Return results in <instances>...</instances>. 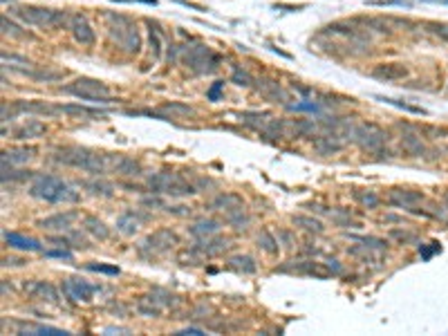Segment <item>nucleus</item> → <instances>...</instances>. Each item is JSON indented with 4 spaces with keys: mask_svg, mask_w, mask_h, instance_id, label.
Returning <instances> with one entry per match:
<instances>
[{
    "mask_svg": "<svg viewBox=\"0 0 448 336\" xmlns=\"http://www.w3.org/2000/svg\"><path fill=\"white\" fill-rule=\"evenodd\" d=\"M32 195L48 202H76V193L67 186L63 179L52 177V175H40L36 177L32 186Z\"/></svg>",
    "mask_w": 448,
    "mask_h": 336,
    "instance_id": "nucleus-1",
    "label": "nucleus"
},
{
    "mask_svg": "<svg viewBox=\"0 0 448 336\" xmlns=\"http://www.w3.org/2000/svg\"><path fill=\"white\" fill-rule=\"evenodd\" d=\"M65 92L79 97L83 101H92V103H108V87L101 81H92V79H79L72 85L63 87Z\"/></svg>",
    "mask_w": 448,
    "mask_h": 336,
    "instance_id": "nucleus-2",
    "label": "nucleus"
},
{
    "mask_svg": "<svg viewBox=\"0 0 448 336\" xmlns=\"http://www.w3.org/2000/svg\"><path fill=\"white\" fill-rule=\"evenodd\" d=\"M70 29H72V36H74L76 43L81 45H95L97 36H95V29L87 25L85 16H81V14H74V16H70Z\"/></svg>",
    "mask_w": 448,
    "mask_h": 336,
    "instance_id": "nucleus-3",
    "label": "nucleus"
},
{
    "mask_svg": "<svg viewBox=\"0 0 448 336\" xmlns=\"http://www.w3.org/2000/svg\"><path fill=\"white\" fill-rule=\"evenodd\" d=\"M63 289L72 301H90L95 294V287L87 285L85 280H76V278H67L63 282Z\"/></svg>",
    "mask_w": 448,
    "mask_h": 336,
    "instance_id": "nucleus-4",
    "label": "nucleus"
},
{
    "mask_svg": "<svg viewBox=\"0 0 448 336\" xmlns=\"http://www.w3.org/2000/svg\"><path fill=\"white\" fill-rule=\"evenodd\" d=\"M372 74L381 81H397V79H404V76L408 74V70L399 63H383V65L374 67Z\"/></svg>",
    "mask_w": 448,
    "mask_h": 336,
    "instance_id": "nucleus-5",
    "label": "nucleus"
},
{
    "mask_svg": "<svg viewBox=\"0 0 448 336\" xmlns=\"http://www.w3.org/2000/svg\"><path fill=\"white\" fill-rule=\"evenodd\" d=\"M5 240L9 242L12 247H16V249H23V251H40V245L36 240H32V237L23 235V233H5Z\"/></svg>",
    "mask_w": 448,
    "mask_h": 336,
    "instance_id": "nucleus-6",
    "label": "nucleus"
},
{
    "mask_svg": "<svg viewBox=\"0 0 448 336\" xmlns=\"http://www.w3.org/2000/svg\"><path fill=\"white\" fill-rule=\"evenodd\" d=\"M40 132H45V126L36 119H27L23 126L16 128V137L18 139H32V137H38Z\"/></svg>",
    "mask_w": 448,
    "mask_h": 336,
    "instance_id": "nucleus-7",
    "label": "nucleus"
},
{
    "mask_svg": "<svg viewBox=\"0 0 448 336\" xmlns=\"http://www.w3.org/2000/svg\"><path fill=\"white\" fill-rule=\"evenodd\" d=\"M70 220H74V213L54 215V218H50V220H43L40 224H43V226H54L56 224V229H65V226H70Z\"/></svg>",
    "mask_w": 448,
    "mask_h": 336,
    "instance_id": "nucleus-8",
    "label": "nucleus"
},
{
    "mask_svg": "<svg viewBox=\"0 0 448 336\" xmlns=\"http://www.w3.org/2000/svg\"><path fill=\"white\" fill-rule=\"evenodd\" d=\"M90 271H99V273H110V276H119V267H108V265H87Z\"/></svg>",
    "mask_w": 448,
    "mask_h": 336,
    "instance_id": "nucleus-9",
    "label": "nucleus"
},
{
    "mask_svg": "<svg viewBox=\"0 0 448 336\" xmlns=\"http://www.w3.org/2000/svg\"><path fill=\"white\" fill-rule=\"evenodd\" d=\"M213 231H217V224L215 222H202V224H197L195 229H193V233H213Z\"/></svg>",
    "mask_w": 448,
    "mask_h": 336,
    "instance_id": "nucleus-10",
    "label": "nucleus"
},
{
    "mask_svg": "<svg viewBox=\"0 0 448 336\" xmlns=\"http://www.w3.org/2000/svg\"><path fill=\"white\" fill-rule=\"evenodd\" d=\"M231 79L236 81L238 85H251V76H249L244 70H242V72H240V70H236V72H233V76H231Z\"/></svg>",
    "mask_w": 448,
    "mask_h": 336,
    "instance_id": "nucleus-11",
    "label": "nucleus"
},
{
    "mask_svg": "<svg viewBox=\"0 0 448 336\" xmlns=\"http://www.w3.org/2000/svg\"><path fill=\"white\" fill-rule=\"evenodd\" d=\"M87 224H90V229L95 231L97 235H101V237H108V231H106V226H103V222H99V220H92V218H87Z\"/></svg>",
    "mask_w": 448,
    "mask_h": 336,
    "instance_id": "nucleus-12",
    "label": "nucleus"
},
{
    "mask_svg": "<svg viewBox=\"0 0 448 336\" xmlns=\"http://www.w3.org/2000/svg\"><path fill=\"white\" fill-rule=\"evenodd\" d=\"M150 45H153V52H155V56L159 59V54H161V43H159V34L157 32H153L150 29Z\"/></svg>",
    "mask_w": 448,
    "mask_h": 336,
    "instance_id": "nucleus-13",
    "label": "nucleus"
},
{
    "mask_svg": "<svg viewBox=\"0 0 448 336\" xmlns=\"http://www.w3.org/2000/svg\"><path fill=\"white\" fill-rule=\"evenodd\" d=\"M222 85H224L222 81H215V83H213V87H211V90H208V99H211V101H215L217 97H220V90H222Z\"/></svg>",
    "mask_w": 448,
    "mask_h": 336,
    "instance_id": "nucleus-14",
    "label": "nucleus"
},
{
    "mask_svg": "<svg viewBox=\"0 0 448 336\" xmlns=\"http://www.w3.org/2000/svg\"><path fill=\"white\" fill-rule=\"evenodd\" d=\"M435 34L448 40V25H435Z\"/></svg>",
    "mask_w": 448,
    "mask_h": 336,
    "instance_id": "nucleus-15",
    "label": "nucleus"
},
{
    "mask_svg": "<svg viewBox=\"0 0 448 336\" xmlns=\"http://www.w3.org/2000/svg\"><path fill=\"white\" fill-rule=\"evenodd\" d=\"M45 256H50V258H67V260H70V251H48L45 253Z\"/></svg>",
    "mask_w": 448,
    "mask_h": 336,
    "instance_id": "nucleus-16",
    "label": "nucleus"
},
{
    "mask_svg": "<svg viewBox=\"0 0 448 336\" xmlns=\"http://www.w3.org/2000/svg\"><path fill=\"white\" fill-rule=\"evenodd\" d=\"M276 9H291V12H298V9H303L305 5H274Z\"/></svg>",
    "mask_w": 448,
    "mask_h": 336,
    "instance_id": "nucleus-17",
    "label": "nucleus"
},
{
    "mask_svg": "<svg viewBox=\"0 0 448 336\" xmlns=\"http://www.w3.org/2000/svg\"><path fill=\"white\" fill-rule=\"evenodd\" d=\"M182 334H202V332H200V329H184Z\"/></svg>",
    "mask_w": 448,
    "mask_h": 336,
    "instance_id": "nucleus-18",
    "label": "nucleus"
}]
</instances>
